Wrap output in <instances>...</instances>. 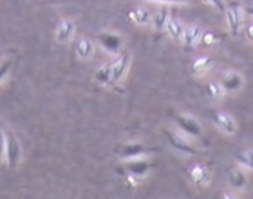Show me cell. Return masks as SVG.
I'll list each match as a JSON object with an SVG mask.
<instances>
[{
	"instance_id": "44dd1931",
	"label": "cell",
	"mask_w": 253,
	"mask_h": 199,
	"mask_svg": "<svg viewBox=\"0 0 253 199\" xmlns=\"http://www.w3.org/2000/svg\"><path fill=\"white\" fill-rule=\"evenodd\" d=\"M206 95L210 96L211 100H222V96L226 95L224 93V89H222L221 82H217V80H211V82H208L206 84Z\"/></svg>"
},
{
	"instance_id": "8992f818",
	"label": "cell",
	"mask_w": 253,
	"mask_h": 199,
	"mask_svg": "<svg viewBox=\"0 0 253 199\" xmlns=\"http://www.w3.org/2000/svg\"><path fill=\"white\" fill-rule=\"evenodd\" d=\"M174 121L175 125H177V129H179L183 134H186V136L190 138H199L201 134H203V129H201V123L195 118H192V116L188 114H181V112H177V114H174Z\"/></svg>"
},
{
	"instance_id": "5bb4252c",
	"label": "cell",
	"mask_w": 253,
	"mask_h": 199,
	"mask_svg": "<svg viewBox=\"0 0 253 199\" xmlns=\"http://www.w3.org/2000/svg\"><path fill=\"white\" fill-rule=\"evenodd\" d=\"M125 170L128 176L141 179L152 170V163L147 161V159H128V163L125 165Z\"/></svg>"
},
{
	"instance_id": "7402d4cb",
	"label": "cell",
	"mask_w": 253,
	"mask_h": 199,
	"mask_svg": "<svg viewBox=\"0 0 253 199\" xmlns=\"http://www.w3.org/2000/svg\"><path fill=\"white\" fill-rule=\"evenodd\" d=\"M94 82H98L100 85H109V82H111V63H105L96 71Z\"/></svg>"
},
{
	"instance_id": "d6986e66",
	"label": "cell",
	"mask_w": 253,
	"mask_h": 199,
	"mask_svg": "<svg viewBox=\"0 0 253 199\" xmlns=\"http://www.w3.org/2000/svg\"><path fill=\"white\" fill-rule=\"evenodd\" d=\"M128 16H130V20L136 24V26H148L150 24V20H152V11L148 9V7H145V5H137V7H134V9L128 13Z\"/></svg>"
},
{
	"instance_id": "2e32d148",
	"label": "cell",
	"mask_w": 253,
	"mask_h": 199,
	"mask_svg": "<svg viewBox=\"0 0 253 199\" xmlns=\"http://www.w3.org/2000/svg\"><path fill=\"white\" fill-rule=\"evenodd\" d=\"M170 18V9H169V4H161L158 9L152 13V27L156 31H165V26H167V22Z\"/></svg>"
},
{
	"instance_id": "7a4b0ae2",
	"label": "cell",
	"mask_w": 253,
	"mask_h": 199,
	"mask_svg": "<svg viewBox=\"0 0 253 199\" xmlns=\"http://www.w3.org/2000/svg\"><path fill=\"white\" fill-rule=\"evenodd\" d=\"M224 15H226V22H228V29H230V35L232 37H241L244 27L243 22V7L237 2H230L226 4V9H224Z\"/></svg>"
},
{
	"instance_id": "e0dca14e",
	"label": "cell",
	"mask_w": 253,
	"mask_h": 199,
	"mask_svg": "<svg viewBox=\"0 0 253 199\" xmlns=\"http://www.w3.org/2000/svg\"><path fill=\"white\" fill-rule=\"evenodd\" d=\"M94 42L90 38H80L78 42H76V48H74V52H76V56L80 60H90V58L94 56Z\"/></svg>"
},
{
	"instance_id": "f1b7e54d",
	"label": "cell",
	"mask_w": 253,
	"mask_h": 199,
	"mask_svg": "<svg viewBox=\"0 0 253 199\" xmlns=\"http://www.w3.org/2000/svg\"><path fill=\"white\" fill-rule=\"evenodd\" d=\"M219 199H239L235 194H232V192H222L221 196H219Z\"/></svg>"
},
{
	"instance_id": "603a6c76",
	"label": "cell",
	"mask_w": 253,
	"mask_h": 199,
	"mask_svg": "<svg viewBox=\"0 0 253 199\" xmlns=\"http://www.w3.org/2000/svg\"><path fill=\"white\" fill-rule=\"evenodd\" d=\"M219 42V35L213 31H203V37H201V44L205 46H213V44Z\"/></svg>"
},
{
	"instance_id": "3957f363",
	"label": "cell",
	"mask_w": 253,
	"mask_h": 199,
	"mask_svg": "<svg viewBox=\"0 0 253 199\" xmlns=\"http://www.w3.org/2000/svg\"><path fill=\"white\" fill-rule=\"evenodd\" d=\"M130 62H132V56L128 51L120 52L114 58V62H111V82H109V85H116L125 78L128 69H130Z\"/></svg>"
},
{
	"instance_id": "6da1fadb",
	"label": "cell",
	"mask_w": 253,
	"mask_h": 199,
	"mask_svg": "<svg viewBox=\"0 0 253 199\" xmlns=\"http://www.w3.org/2000/svg\"><path fill=\"white\" fill-rule=\"evenodd\" d=\"M154 152H158V149L148 147V145H143V143L137 142L120 143L118 147H114V154L120 159H137V157L148 156V154H154Z\"/></svg>"
},
{
	"instance_id": "ffe728a7",
	"label": "cell",
	"mask_w": 253,
	"mask_h": 199,
	"mask_svg": "<svg viewBox=\"0 0 253 199\" xmlns=\"http://www.w3.org/2000/svg\"><path fill=\"white\" fill-rule=\"evenodd\" d=\"M235 161L241 168L253 172V150H241L235 154Z\"/></svg>"
},
{
	"instance_id": "9c48e42d",
	"label": "cell",
	"mask_w": 253,
	"mask_h": 199,
	"mask_svg": "<svg viewBox=\"0 0 253 199\" xmlns=\"http://www.w3.org/2000/svg\"><path fill=\"white\" fill-rule=\"evenodd\" d=\"M221 85L224 93H230V95H235L244 87V76L239 71H226L222 74Z\"/></svg>"
},
{
	"instance_id": "4fadbf2b",
	"label": "cell",
	"mask_w": 253,
	"mask_h": 199,
	"mask_svg": "<svg viewBox=\"0 0 253 199\" xmlns=\"http://www.w3.org/2000/svg\"><path fill=\"white\" fill-rule=\"evenodd\" d=\"M201 37H203V27L199 24H190L185 27V35H183V46H185L186 51L197 48L201 44Z\"/></svg>"
},
{
	"instance_id": "ac0fdd59",
	"label": "cell",
	"mask_w": 253,
	"mask_h": 199,
	"mask_svg": "<svg viewBox=\"0 0 253 199\" xmlns=\"http://www.w3.org/2000/svg\"><path fill=\"white\" fill-rule=\"evenodd\" d=\"M185 27L186 26L179 18H172V16H170L169 22H167V26H165V31H167V35H169L172 40L181 42V40H183V35H185Z\"/></svg>"
},
{
	"instance_id": "7c38bea8",
	"label": "cell",
	"mask_w": 253,
	"mask_h": 199,
	"mask_svg": "<svg viewBox=\"0 0 253 199\" xmlns=\"http://www.w3.org/2000/svg\"><path fill=\"white\" fill-rule=\"evenodd\" d=\"M98 42L107 52H111V54H120L123 48V40L120 35L116 33H100V37H98Z\"/></svg>"
},
{
	"instance_id": "d4e9b609",
	"label": "cell",
	"mask_w": 253,
	"mask_h": 199,
	"mask_svg": "<svg viewBox=\"0 0 253 199\" xmlns=\"http://www.w3.org/2000/svg\"><path fill=\"white\" fill-rule=\"evenodd\" d=\"M206 2L213 5L219 13H224V9H226V2H224V0H206Z\"/></svg>"
},
{
	"instance_id": "30bf717a",
	"label": "cell",
	"mask_w": 253,
	"mask_h": 199,
	"mask_svg": "<svg viewBox=\"0 0 253 199\" xmlns=\"http://www.w3.org/2000/svg\"><path fill=\"white\" fill-rule=\"evenodd\" d=\"M215 65V60L210 56V54H199V56H195L190 63V71L194 76H205L206 73H210L211 69Z\"/></svg>"
},
{
	"instance_id": "484cf974",
	"label": "cell",
	"mask_w": 253,
	"mask_h": 199,
	"mask_svg": "<svg viewBox=\"0 0 253 199\" xmlns=\"http://www.w3.org/2000/svg\"><path fill=\"white\" fill-rule=\"evenodd\" d=\"M243 31H244V37H246V40H248L250 44H253V22H250L248 26H244Z\"/></svg>"
},
{
	"instance_id": "83f0119b",
	"label": "cell",
	"mask_w": 253,
	"mask_h": 199,
	"mask_svg": "<svg viewBox=\"0 0 253 199\" xmlns=\"http://www.w3.org/2000/svg\"><path fill=\"white\" fill-rule=\"evenodd\" d=\"M150 2H161V4H179V2H186V0H150Z\"/></svg>"
},
{
	"instance_id": "5b68a950",
	"label": "cell",
	"mask_w": 253,
	"mask_h": 199,
	"mask_svg": "<svg viewBox=\"0 0 253 199\" xmlns=\"http://www.w3.org/2000/svg\"><path fill=\"white\" fill-rule=\"evenodd\" d=\"M163 134L165 138L169 140L170 143V147L175 149L177 152H181V154H186V156H195L197 154V149L192 145V143L186 140V138H183L181 134H177V132L174 131H170V129H163Z\"/></svg>"
},
{
	"instance_id": "277c9868",
	"label": "cell",
	"mask_w": 253,
	"mask_h": 199,
	"mask_svg": "<svg viewBox=\"0 0 253 199\" xmlns=\"http://www.w3.org/2000/svg\"><path fill=\"white\" fill-rule=\"evenodd\" d=\"M211 121H213V125H215L219 131L228 134V136L237 134V121H235V118H233L230 112H226V110H213V112H211Z\"/></svg>"
},
{
	"instance_id": "cb8c5ba5",
	"label": "cell",
	"mask_w": 253,
	"mask_h": 199,
	"mask_svg": "<svg viewBox=\"0 0 253 199\" xmlns=\"http://www.w3.org/2000/svg\"><path fill=\"white\" fill-rule=\"evenodd\" d=\"M9 69H11V60H5V62L0 63V82H2V80L7 76Z\"/></svg>"
},
{
	"instance_id": "9a60e30c",
	"label": "cell",
	"mask_w": 253,
	"mask_h": 199,
	"mask_svg": "<svg viewBox=\"0 0 253 199\" xmlns=\"http://www.w3.org/2000/svg\"><path fill=\"white\" fill-rule=\"evenodd\" d=\"M74 31H76V26H74L73 20H69V18H62L56 27V33H54V38H56V42L58 44H69L73 40L74 37Z\"/></svg>"
},
{
	"instance_id": "52a82bcc",
	"label": "cell",
	"mask_w": 253,
	"mask_h": 199,
	"mask_svg": "<svg viewBox=\"0 0 253 199\" xmlns=\"http://www.w3.org/2000/svg\"><path fill=\"white\" fill-rule=\"evenodd\" d=\"M20 156H22V149L20 143L13 134H5V142H4V157L7 161V167L15 168L18 163H20Z\"/></svg>"
},
{
	"instance_id": "ba28073f",
	"label": "cell",
	"mask_w": 253,
	"mask_h": 199,
	"mask_svg": "<svg viewBox=\"0 0 253 199\" xmlns=\"http://www.w3.org/2000/svg\"><path fill=\"white\" fill-rule=\"evenodd\" d=\"M188 176H190V181H192L197 189H206V187L211 183L210 168L206 167V165H203V163H194V165L188 168Z\"/></svg>"
},
{
	"instance_id": "8fae6325",
	"label": "cell",
	"mask_w": 253,
	"mask_h": 199,
	"mask_svg": "<svg viewBox=\"0 0 253 199\" xmlns=\"http://www.w3.org/2000/svg\"><path fill=\"white\" fill-rule=\"evenodd\" d=\"M228 185L235 192H243L248 187V174L241 167H232L228 170Z\"/></svg>"
},
{
	"instance_id": "4316f807",
	"label": "cell",
	"mask_w": 253,
	"mask_h": 199,
	"mask_svg": "<svg viewBox=\"0 0 253 199\" xmlns=\"http://www.w3.org/2000/svg\"><path fill=\"white\" fill-rule=\"evenodd\" d=\"M243 13H246V15L252 16V18H253V2H252V4H246V5H244V7H243Z\"/></svg>"
}]
</instances>
